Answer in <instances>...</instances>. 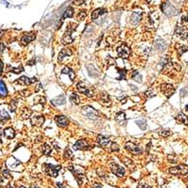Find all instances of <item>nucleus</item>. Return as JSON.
<instances>
[{
    "mask_svg": "<svg viewBox=\"0 0 188 188\" xmlns=\"http://www.w3.org/2000/svg\"><path fill=\"white\" fill-rule=\"evenodd\" d=\"M185 108H186V110H188V106H186V107H185Z\"/></svg>",
    "mask_w": 188,
    "mask_h": 188,
    "instance_id": "nucleus-52",
    "label": "nucleus"
},
{
    "mask_svg": "<svg viewBox=\"0 0 188 188\" xmlns=\"http://www.w3.org/2000/svg\"><path fill=\"white\" fill-rule=\"evenodd\" d=\"M42 152L44 154V155H50L51 152H52V148L51 146L45 143V144H43L42 146Z\"/></svg>",
    "mask_w": 188,
    "mask_h": 188,
    "instance_id": "nucleus-29",
    "label": "nucleus"
},
{
    "mask_svg": "<svg viewBox=\"0 0 188 188\" xmlns=\"http://www.w3.org/2000/svg\"><path fill=\"white\" fill-rule=\"evenodd\" d=\"M71 154H73V152H71V151L70 150V148H66V150L64 152V158H66V159L71 158Z\"/></svg>",
    "mask_w": 188,
    "mask_h": 188,
    "instance_id": "nucleus-37",
    "label": "nucleus"
},
{
    "mask_svg": "<svg viewBox=\"0 0 188 188\" xmlns=\"http://www.w3.org/2000/svg\"><path fill=\"white\" fill-rule=\"evenodd\" d=\"M35 39V33H25L23 37L21 38V44L22 45H27Z\"/></svg>",
    "mask_w": 188,
    "mask_h": 188,
    "instance_id": "nucleus-10",
    "label": "nucleus"
},
{
    "mask_svg": "<svg viewBox=\"0 0 188 188\" xmlns=\"http://www.w3.org/2000/svg\"><path fill=\"white\" fill-rule=\"evenodd\" d=\"M8 95V90L6 87V85H5V83L0 80V97L1 98H5L7 97Z\"/></svg>",
    "mask_w": 188,
    "mask_h": 188,
    "instance_id": "nucleus-25",
    "label": "nucleus"
},
{
    "mask_svg": "<svg viewBox=\"0 0 188 188\" xmlns=\"http://www.w3.org/2000/svg\"><path fill=\"white\" fill-rule=\"evenodd\" d=\"M70 101L74 104H79L80 103V98L76 93H73L70 97Z\"/></svg>",
    "mask_w": 188,
    "mask_h": 188,
    "instance_id": "nucleus-30",
    "label": "nucleus"
},
{
    "mask_svg": "<svg viewBox=\"0 0 188 188\" xmlns=\"http://www.w3.org/2000/svg\"><path fill=\"white\" fill-rule=\"evenodd\" d=\"M87 15V13L86 10L82 9L78 12V14H77V20H78V21H83L84 19H86Z\"/></svg>",
    "mask_w": 188,
    "mask_h": 188,
    "instance_id": "nucleus-31",
    "label": "nucleus"
},
{
    "mask_svg": "<svg viewBox=\"0 0 188 188\" xmlns=\"http://www.w3.org/2000/svg\"><path fill=\"white\" fill-rule=\"evenodd\" d=\"M136 124L139 126V128L142 130H146L147 129V122L145 120H136Z\"/></svg>",
    "mask_w": 188,
    "mask_h": 188,
    "instance_id": "nucleus-32",
    "label": "nucleus"
},
{
    "mask_svg": "<svg viewBox=\"0 0 188 188\" xmlns=\"http://www.w3.org/2000/svg\"><path fill=\"white\" fill-rule=\"evenodd\" d=\"M74 8H73V7H69L67 9H66L65 13L63 14L62 18H61V22H62L63 20H65L66 18H71V17L74 16Z\"/></svg>",
    "mask_w": 188,
    "mask_h": 188,
    "instance_id": "nucleus-26",
    "label": "nucleus"
},
{
    "mask_svg": "<svg viewBox=\"0 0 188 188\" xmlns=\"http://www.w3.org/2000/svg\"><path fill=\"white\" fill-rule=\"evenodd\" d=\"M5 49H6V45L3 42H0V54H2Z\"/></svg>",
    "mask_w": 188,
    "mask_h": 188,
    "instance_id": "nucleus-44",
    "label": "nucleus"
},
{
    "mask_svg": "<svg viewBox=\"0 0 188 188\" xmlns=\"http://www.w3.org/2000/svg\"><path fill=\"white\" fill-rule=\"evenodd\" d=\"M132 77L133 78H134L136 81H137V82H141V76L138 74V73L137 71H134V73H133V74H132Z\"/></svg>",
    "mask_w": 188,
    "mask_h": 188,
    "instance_id": "nucleus-39",
    "label": "nucleus"
},
{
    "mask_svg": "<svg viewBox=\"0 0 188 188\" xmlns=\"http://www.w3.org/2000/svg\"><path fill=\"white\" fill-rule=\"evenodd\" d=\"M100 103H103V106H108V104H110V98L108 96V94L106 93H101V95H100Z\"/></svg>",
    "mask_w": 188,
    "mask_h": 188,
    "instance_id": "nucleus-24",
    "label": "nucleus"
},
{
    "mask_svg": "<svg viewBox=\"0 0 188 188\" xmlns=\"http://www.w3.org/2000/svg\"><path fill=\"white\" fill-rule=\"evenodd\" d=\"M76 88L78 90V91L80 93H83L85 94V95H87V97H93V90H91L90 87H88L85 82L83 81H80L79 83H77L76 85Z\"/></svg>",
    "mask_w": 188,
    "mask_h": 188,
    "instance_id": "nucleus-3",
    "label": "nucleus"
},
{
    "mask_svg": "<svg viewBox=\"0 0 188 188\" xmlns=\"http://www.w3.org/2000/svg\"><path fill=\"white\" fill-rule=\"evenodd\" d=\"M116 120H117L120 124H123V122H125V120H126L125 113L122 111H120L117 115H116Z\"/></svg>",
    "mask_w": 188,
    "mask_h": 188,
    "instance_id": "nucleus-28",
    "label": "nucleus"
},
{
    "mask_svg": "<svg viewBox=\"0 0 188 188\" xmlns=\"http://www.w3.org/2000/svg\"><path fill=\"white\" fill-rule=\"evenodd\" d=\"M58 186H59L60 188H66V187H65V186H63V185H62L61 184H59V182H58Z\"/></svg>",
    "mask_w": 188,
    "mask_h": 188,
    "instance_id": "nucleus-48",
    "label": "nucleus"
},
{
    "mask_svg": "<svg viewBox=\"0 0 188 188\" xmlns=\"http://www.w3.org/2000/svg\"><path fill=\"white\" fill-rule=\"evenodd\" d=\"M9 188H10V187H9Z\"/></svg>",
    "mask_w": 188,
    "mask_h": 188,
    "instance_id": "nucleus-53",
    "label": "nucleus"
},
{
    "mask_svg": "<svg viewBox=\"0 0 188 188\" xmlns=\"http://www.w3.org/2000/svg\"><path fill=\"white\" fill-rule=\"evenodd\" d=\"M141 18H142V12H135L131 16V23L133 25H136L140 22Z\"/></svg>",
    "mask_w": 188,
    "mask_h": 188,
    "instance_id": "nucleus-19",
    "label": "nucleus"
},
{
    "mask_svg": "<svg viewBox=\"0 0 188 188\" xmlns=\"http://www.w3.org/2000/svg\"><path fill=\"white\" fill-rule=\"evenodd\" d=\"M161 90L167 97H170L175 92V88L170 84H163L161 85Z\"/></svg>",
    "mask_w": 188,
    "mask_h": 188,
    "instance_id": "nucleus-12",
    "label": "nucleus"
},
{
    "mask_svg": "<svg viewBox=\"0 0 188 188\" xmlns=\"http://www.w3.org/2000/svg\"><path fill=\"white\" fill-rule=\"evenodd\" d=\"M3 68H4V64L2 62V60L0 59V74H2V71H3Z\"/></svg>",
    "mask_w": 188,
    "mask_h": 188,
    "instance_id": "nucleus-45",
    "label": "nucleus"
},
{
    "mask_svg": "<svg viewBox=\"0 0 188 188\" xmlns=\"http://www.w3.org/2000/svg\"><path fill=\"white\" fill-rule=\"evenodd\" d=\"M110 150H111V152H119L120 151V148H119V145L116 144V143H112L111 144V147H110Z\"/></svg>",
    "mask_w": 188,
    "mask_h": 188,
    "instance_id": "nucleus-41",
    "label": "nucleus"
},
{
    "mask_svg": "<svg viewBox=\"0 0 188 188\" xmlns=\"http://www.w3.org/2000/svg\"><path fill=\"white\" fill-rule=\"evenodd\" d=\"M71 54H73V52H71L69 48L62 49V50L59 52V55H58V62H61L62 60L64 59V58L71 56Z\"/></svg>",
    "mask_w": 188,
    "mask_h": 188,
    "instance_id": "nucleus-15",
    "label": "nucleus"
},
{
    "mask_svg": "<svg viewBox=\"0 0 188 188\" xmlns=\"http://www.w3.org/2000/svg\"><path fill=\"white\" fill-rule=\"evenodd\" d=\"M145 96L147 98H152L153 96H155V93H154V91L152 90H150L145 92Z\"/></svg>",
    "mask_w": 188,
    "mask_h": 188,
    "instance_id": "nucleus-42",
    "label": "nucleus"
},
{
    "mask_svg": "<svg viewBox=\"0 0 188 188\" xmlns=\"http://www.w3.org/2000/svg\"><path fill=\"white\" fill-rule=\"evenodd\" d=\"M3 136L7 139H12L15 136V132L12 127H8V128H6L3 131Z\"/></svg>",
    "mask_w": 188,
    "mask_h": 188,
    "instance_id": "nucleus-18",
    "label": "nucleus"
},
{
    "mask_svg": "<svg viewBox=\"0 0 188 188\" xmlns=\"http://www.w3.org/2000/svg\"><path fill=\"white\" fill-rule=\"evenodd\" d=\"M61 74H68L71 82H73V81L74 80V78H75V74H74V71L73 70H71V68H69V67H64L63 70H62V71H61Z\"/></svg>",
    "mask_w": 188,
    "mask_h": 188,
    "instance_id": "nucleus-21",
    "label": "nucleus"
},
{
    "mask_svg": "<svg viewBox=\"0 0 188 188\" xmlns=\"http://www.w3.org/2000/svg\"><path fill=\"white\" fill-rule=\"evenodd\" d=\"M181 24L184 26L188 27V15H184L181 17Z\"/></svg>",
    "mask_w": 188,
    "mask_h": 188,
    "instance_id": "nucleus-40",
    "label": "nucleus"
},
{
    "mask_svg": "<svg viewBox=\"0 0 188 188\" xmlns=\"http://www.w3.org/2000/svg\"><path fill=\"white\" fill-rule=\"evenodd\" d=\"M12 160H13V162H12V163L10 162L9 160V162H8V165H9V168H15L16 167H17V165H20V162L18 161V160H16L15 158H13V157H12Z\"/></svg>",
    "mask_w": 188,
    "mask_h": 188,
    "instance_id": "nucleus-33",
    "label": "nucleus"
},
{
    "mask_svg": "<svg viewBox=\"0 0 188 188\" xmlns=\"http://www.w3.org/2000/svg\"><path fill=\"white\" fill-rule=\"evenodd\" d=\"M118 71H119V74H120V76H119V80H122V79H125V76H126V70L124 69H119L118 68Z\"/></svg>",
    "mask_w": 188,
    "mask_h": 188,
    "instance_id": "nucleus-35",
    "label": "nucleus"
},
{
    "mask_svg": "<svg viewBox=\"0 0 188 188\" xmlns=\"http://www.w3.org/2000/svg\"><path fill=\"white\" fill-rule=\"evenodd\" d=\"M74 150L86 151V150H90V149H91V146L88 144L86 139H79L78 141H76V143L74 145Z\"/></svg>",
    "mask_w": 188,
    "mask_h": 188,
    "instance_id": "nucleus-8",
    "label": "nucleus"
},
{
    "mask_svg": "<svg viewBox=\"0 0 188 188\" xmlns=\"http://www.w3.org/2000/svg\"><path fill=\"white\" fill-rule=\"evenodd\" d=\"M110 168H111V171L118 177H122L125 174V170L122 167L115 164V163H111L110 164Z\"/></svg>",
    "mask_w": 188,
    "mask_h": 188,
    "instance_id": "nucleus-9",
    "label": "nucleus"
},
{
    "mask_svg": "<svg viewBox=\"0 0 188 188\" xmlns=\"http://www.w3.org/2000/svg\"><path fill=\"white\" fill-rule=\"evenodd\" d=\"M30 188H39V187H38L37 185H33V186H32V187H30Z\"/></svg>",
    "mask_w": 188,
    "mask_h": 188,
    "instance_id": "nucleus-51",
    "label": "nucleus"
},
{
    "mask_svg": "<svg viewBox=\"0 0 188 188\" xmlns=\"http://www.w3.org/2000/svg\"><path fill=\"white\" fill-rule=\"evenodd\" d=\"M169 173L173 175H185L188 173V167L184 165H177V167L171 168L169 169Z\"/></svg>",
    "mask_w": 188,
    "mask_h": 188,
    "instance_id": "nucleus-5",
    "label": "nucleus"
},
{
    "mask_svg": "<svg viewBox=\"0 0 188 188\" xmlns=\"http://www.w3.org/2000/svg\"><path fill=\"white\" fill-rule=\"evenodd\" d=\"M104 13H106V9H103V8L96 9L95 10H93V12H92L91 18H92V20H96V19H98L100 16H102Z\"/></svg>",
    "mask_w": 188,
    "mask_h": 188,
    "instance_id": "nucleus-16",
    "label": "nucleus"
},
{
    "mask_svg": "<svg viewBox=\"0 0 188 188\" xmlns=\"http://www.w3.org/2000/svg\"><path fill=\"white\" fill-rule=\"evenodd\" d=\"M159 135L161 136L162 137H168L170 135H171V133L169 130H165V129H162V130H160L159 131Z\"/></svg>",
    "mask_w": 188,
    "mask_h": 188,
    "instance_id": "nucleus-34",
    "label": "nucleus"
},
{
    "mask_svg": "<svg viewBox=\"0 0 188 188\" xmlns=\"http://www.w3.org/2000/svg\"><path fill=\"white\" fill-rule=\"evenodd\" d=\"M3 134V132H2V129L1 128H0V136H1V135Z\"/></svg>",
    "mask_w": 188,
    "mask_h": 188,
    "instance_id": "nucleus-50",
    "label": "nucleus"
},
{
    "mask_svg": "<svg viewBox=\"0 0 188 188\" xmlns=\"http://www.w3.org/2000/svg\"><path fill=\"white\" fill-rule=\"evenodd\" d=\"M24 112H25V113L22 114V116H23V118H24V119H28L29 116L31 115V111H30V110H29L28 108H24Z\"/></svg>",
    "mask_w": 188,
    "mask_h": 188,
    "instance_id": "nucleus-38",
    "label": "nucleus"
},
{
    "mask_svg": "<svg viewBox=\"0 0 188 188\" xmlns=\"http://www.w3.org/2000/svg\"><path fill=\"white\" fill-rule=\"evenodd\" d=\"M176 120L178 122L184 124V125H188V117L186 115H184V113H179L176 117Z\"/></svg>",
    "mask_w": 188,
    "mask_h": 188,
    "instance_id": "nucleus-22",
    "label": "nucleus"
},
{
    "mask_svg": "<svg viewBox=\"0 0 188 188\" xmlns=\"http://www.w3.org/2000/svg\"><path fill=\"white\" fill-rule=\"evenodd\" d=\"M84 2H85V0H74V4L76 5V6H80V5L84 4Z\"/></svg>",
    "mask_w": 188,
    "mask_h": 188,
    "instance_id": "nucleus-43",
    "label": "nucleus"
},
{
    "mask_svg": "<svg viewBox=\"0 0 188 188\" xmlns=\"http://www.w3.org/2000/svg\"><path fill=\"white\" fill-rule=\"evenodd\" d=\"M93 188H102V185L99 184H95L93 185Z\"/></svg>",
    "mask_w": 188,
    "mask_h": 188,
    "instance_id": "nucleus-46",
    "label": "nucleus"
},
{
    "mask_svg": "<svg viewBox=\"0 0 188 188\" xmlns=\"http://www.w3.org/2000/svg\"><path fill=\"white\" fill-rule=\"evenodd\" d=\"M9 119H10V117L6 110H1V111H0V122L5 123V122H7Z\"/></svg>",
    "mask_w": 188,
    "mask_h": 188,
    "instance_id": "nucleus-27",
    "label": "nucleus"
},
{
    "mask_svg": "<svg viewBox=\"0 0 188 188\" xmlns=\"http://www.w3.org/2000/svg\"><path fill=\"white\" fill-rule=\"evenodd\" d=\"M36 81H37L36 77L28 78L27 76H22L19 78V80L16 81V83H17V84H20V85H23V86H28V85L33 84V83H35Z\"/></svg>",
    "mask_w": 188,
    "mask_h": 188,
    "instance_id": "nucleus-13",
    "label": "nucleus"
},
{
    "mask_svg": "<svg viewBox=\"0 0 188 188\" xmlns=\"http://www.w3.org/2000/svg\"><path fill=\"white\" fill-rule=\"evenodd\" d=\"M97 142H98V144L100 145L101 147H103V148H106L109 145V143H110V139L108 137L106 136H102V135H99L97 136Z\"/></svg>",
    "mask_w": 188,
    "mask_h": 188,
    "instance_id": "nucleus-14",
    "label": "nucleus"
},
{
    "mask_svg": "<svg viewBox=\"0 0 188 188\" xmlns=\"http://www.w3.org/2000/svg\"><path fill=\"white\" fill-rule=\"evenodd\" d=\"M76 29V25L75 24H69L67 26V29H66L65 35L61 40V43L64 45H68V44L74 42V38H71V34L74 32Z\"/></svg>",
    "mask_w": 188,
    "mask_h": 188,
    "instance_id": "nucleus-1",
    "label": "nucleus"
},
{
    "mask_svg": "<svg viewBox=\"0 0 188 188\" xmlns=\"http://www.w3.org/2000/svg\"><path fill=\"white\" fill-rule=\"evenodd\" d=\"M176 35L178 36L180 39H181V40H185L188 36V33L185 31L184 26H178L176 28Z\"/></svg>",
    "mask_w": 188,
    "mask_h": 188,
    "instance_id": "nucleus-17",
    "label": "nucleus"
},
{
    "mask_svg": "<svg viewBox=\"0 0 188 188\" xmlns=\"http://www.w3.org/2000/svg\"><path fill=\"white\" fill-rule=\"evenodd\" d=\"M177 51H178V54L180 55V56H181L182 54L184 53H185V52H187L188 51V46H181L179 49H177Z\"/></svg>",
    "mask_w": 188,
    "mask_h": 188,
    "instance_id": "nucleus-36",
    "label": "nucleus"
},
{
    "mask_svg": "<svg viewBox=\"0 0 188 188\" xmlns=\"http://www.w3.org/2000/svg\"><path fill=\"white\" fill-rule=\"evenodd\" d=\"M52 103L54 106H62L65 103V96L64 95H59L57 98H55L52 100Z\"/></svg>",
    "mask_w": 188,
    "mask_h": 188,
    "instance_id": "nucleus-23",
    "label": "nucleus"
},
{
    "mask_svg": "<svg viewBox=\"0 0 188 188\" xmlns=\"http://www.w3.org/2000/svg\"><path fill=\"white\" fill-rule=\"evenodd\" d=\"M140 188H152V187L150 186V185H147V184H143V185L140 186Z\"/></svg>",
    "mask_w": 188,
    "mask_h": 188,
    "instance_id": "nucleus-47",
    "label": "nucleus"
},
{
    "mask_svg": "<svg viewBox=\"0 0 188 188\" xmlns=\"http://www.w3.org/2000/svg\"><path fill=\"white\" fill-rule=\"evenodd\" d=\"M117 53H118V56L120 58H128L130 57V55H131V50H130V48L126 45V44H122V45H120L118 48Z\"/></svg>",
    "mask_w": 188,
    "mask_h": 188,
    "instance_id": "nucleus-6",
    "label": "nucleus"
},
{
    "mask_svg": "<svg viewBox=\"0 0 188 188\" xmlns=\"http://www.w3.org/2000/svg\"><path fill=\"white\" fill-rule=\"evenodd\" d=\"M125 149L129 152L133 153V154H136V155H138V154H141L142 153V149L140 147L136 146V144L132 142H127L126 145H125Z\"/></svg>",
    "mask_w": 188,
    "mask_h": 188,
    "instance_id": "nucleus-7",
    "label": "nucleus"
},
{
    "mask_svg": "<svg viewBox=\"0 0 188 188\" xmlns=\"http://www.w3.org/2000/svg\"><path fill=\"white\" fill-rule=\"evenodd\" d=\"M82 114L90 120H96L99 117V113L96 109L90 106H86L82 108Z\"/></svg>",
    "mask_w": 188,
    "mask_h": 188,
    "instance_id": "nucleus-2",
    "label": "nucleus"
},
{
    "mask_svg": "<svg viewBox=\"0 0 188 188\" xmlns=\"http://www.w3.org/2000/svg\"><path fill=\"white\" fill-rule=\"evenodd\" d=\"M61 167L60 165H44V170L51 177H57Z\"/></svg>",
    "mask_w": 188,
    "mask_h": 188,
    "instance_id": "nucleus-4",
    "label": "nucleus"
},
{
    "mask_svg": "<svg viewBox=\"0 0 188 188\" xmlns=\"http://www.w3.org/2000/svg\"><path fill=\"white\" fill-rule=\"evenodd\" d=\"M44 119L43 116H34V117L32 118V124L33 125H36V126H41L42 125V123L44 122Z\"/></svg>",
    "mask_w": 188,
    "mask_h": 188,
    "instance_id": "nucleus-20",
    "label": "nucleus"
},
{
    "mask_svg": "<svg viewBox=\"0 0 188 188\" xmlns=\"http://www.w3.org/2000/svg\"><path fill=\"white\" fill-rule=\"evenodd\" d=\"M3 33H4V31H2V30H0V37H1V36L3 35Z\"/></svg>",
    "mask_w": 188,
    "mask_h": 188,
    "instance_id": "nucleus-49",
    "label": "nucleus"
},
{
    "mask_svg": "<svg viewBox=\"0 0 188 188\" xmlns=\"http://www.w3.org/2000/svg\"><path fill=\"white\" fill-rule=\"evenodd\" d=\"M55 121L57 122L58 127H61V128H65V127H67L69 125V120L67 117H65V116H57L56 118H55Z\"/></svg>",
    "mask_w": 188,
    "mask_h": 188,
    "instance_id": "nucleus-11",
    "label": "nucleus"
}]
</instances>
